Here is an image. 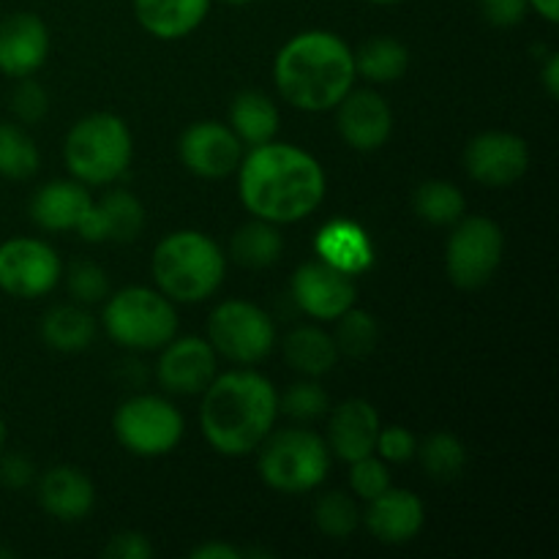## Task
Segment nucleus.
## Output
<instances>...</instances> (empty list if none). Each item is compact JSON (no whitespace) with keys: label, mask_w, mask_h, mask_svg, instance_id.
<instances>
[{"label":"nucleus","mask_w":559,"mask_h":559,"mask_svg":"<svg viewBox=\"0 0 559 559\" xmlns=\"http://www.w3.org/2000/svg\"><path fill=\"white\" fill-rule=\"evenodd\" d=\"M41 153L22 126L0 123V175L9 180H27L38 173Z\"/></svg>","instance_id":"7c9ffc66"},{"label":"nucleus","mask_w":559,"mask_h":559,"mask_svg":"<svg viewBox=\"0 0 559 559\" xmlns=\"http://www.w3.org/2000/svg\"><path fill=\"white\" fill-rule=\"evenodd\" d=\"M211 11V0H134L136 22L162 41L189 36Z\"/></svg>","instance_id":"5701e85b"},{"label":"nucleus","mask_w":559,"mask_h":559,"mask_svg":"<svg viewBox=\"0 0 559 559\" xmlns=\"http://www.w3.org/2000/svg\"><path fill=\"white\" fill-rule=\"evenodd\" d=\"M49 109V96L36 80L25 76L20 80V85L11 93V112L22 120V123H38V120L47 115Z\"/></svg>","instance_id":"4c0bfd02"},{"label":"nucleus","mask_w":559,"mask_h":559,"mask_svg":"<svg viewBox=\"0 0 559 559\" xmlns=\"http://www.w3.org/2000/svg\"><path fill=\"white\" fill-rule=\"evenodd\" d=\"M353 273L325 260L306 262L293 276V298L304 314L314 320H338L355 304Z\"/></svg>","instance_id":"f8f14e48"},{"label":"nucleus","mask_w":559,"mask_h":559,"mask_svg":"<svg viewBox=\"0 0 559 559\" xmlns=\"http://www.w3.org/2000/svg\"><path fill=\"white\" fill-rule=\"evenodd\" d=\"M486 20L497 27H511L527 16V0H484L480 3Z\"/></svg>","instance_id":"a19ab883"},{"label":"nucleus","mask_w":559,"mask_h":559,"mask_svg":"<svg viewBox=\"0 0 559 559\" xmlns=\"http://www.w3.org/2000/svg\"><path fill=\"white\" fill-rule=\"evenodd\" d=\"M41 336L58 353H80L96 338V320L82 306H58L44 317Z\"/></svg>","instance_id":"cd10ccee"},{"label":"nucleus","mask_w":559,"mask_h":559,"mask_svg":"<svg viewBox=\"0 0 559 559\" xmlns=\"http://www.w3.org/2000/svg\"><path fill=\"white\" fill-rule=\"evenodd\" d=\"M238 189L246 211L254 218L295 224L322 205L328 183L314 156L271 140L240 158Z\"/></svg>","instance_id":"f257e3e1"},{"label":"nucleus","mask_w":559,"mask_h":559,"mask_svg":"<svg viewBox=\"0 0 559 559\" xmlns=\"http://www.w3.org/2000/svg\"><path fill=\"white\" fill-rule=\"evenodd\" d=\"M349 489L360 500H374L382 491L391 489V473H388L385 462L374 456H364L358 462L349 464Z\"/></svg>","instance_id":"c9c22d12"},{"label":"nucleus","mask_w":559,"mask_h":559,"mask_svg":"<svg viewBox=\"0 0 559 559\" xmlns=\"http://www.w3.org/2000/svg\"><path fill=\"white\" fill-rule=\"evenodd\" d=\"M480 3H484V0H480Z\"/></svg>","instance_id":"3c124183"},{"label":"nucleus","mask_w":559,"mask_h":559,"mask_svg":"<svg viewBox=\"0 0 559 559\" xmlns=\"http://www.w3.org/2000/svg\"><path fill=\"white\" fill-rule=\"evenodd\" d=\"M426 511L420 497L404 489H385L380 497L369 500L366 527L380 544H407L424 530Z\"/></svg>","instance_id":"aec40b11"},{"label":"nucleus","mask_w":559,"mask_h":559,"mask_svg":"<svg viewBox=\"0 0 559 559\" xmlns=\"http://www.w3.org/2000/svg\"><path fill=\"white\" fill-rule=\"evenodd\" d=\"M273 76L284 102L304 112H328L355 82L353 49L328 31H306L289 38L276 55Z\"/></svg>","instance_id":"7ed1b4c3"},{"label":"nucleus","mask_w":559,"mask_h":559,"mask_svg":"<svg viewBox=\"0 0 559 559\" xmlns=\"http://www.w3.org/2000/svg\"><path fill=\"white\" fill-rule=\"evenodd\" d=\"M415 213H418L424 222L437 224V227H445V224H456L464 216V194L448 180H426L415 191Z\"/></svg>","instance_id":"2f4dec72"},{"label":"nucleus","mask_w":559,"mask_h":559,"mask_svg":"<svg viewBox=\"0 0 559 559\" xmlns=\"http://www.w3.org/2000/svg\"><path fill=\"white\" fill-rule=\"evenodd\" d=\"M207 342L235 364H260L276 344V325L271 314L249 300H224L207 320Z\"/></svg>","instance_id":"6e6552de"},{"label":"nucleus","mask_w":559,"mask_h":559,"mask_svg":"<svg viewBox=\"0 0 559 559\" xmlns=\"http://www.w3.org/2000/svg\"><path fill=\"white\" fill-rule=\"evenodd\" d=\"M415 448H418V440L407 429H402V426H388V429H380L374 451L380 453L382 462L402 464L415 456Z\"/></svg>","instance_id":"58836bf2"},{"label":"nucleus","mask_w":559,"mask_h":559,"mask_svg":"<svg viewBox=\"0 0 559 559\" xmlns=\"http://www.w3.org/2000/svg\"><path fill=\"white\" fill-rule=\"evenodd\" d=\"M355 58V74L366 76L369 82L385 85V82L402 80V74L409 66V52L402 41L391 36H377L369 38Z\"/></svg>","instance_id":"c85d7f7f"},{"label":"nucleus","mask_w":559,"mask_h":559,"mask_svg":"<svg viewBox=\"0 0 559 559\" xmlns=\"http://www.w3.org/2000/svg\"><path fill=\"white\" fill-rule=\"evenodd\" d=\"M191 557L194 559H240L243 557V551L235 549V546H229V544H205V546H197V549L191 551Z\"/></svg>","instance_id":"37998d69"},{"label":"nucleus","mask_w":559,"mask_h":559,"mask_svg":"<svg viewBox=\"0 0 559 559\" xmlns=\"http://www.w3.org/2000/svg\"><path fill=\"white\" fill-rule=\"evenodd\" d=\"M0 557H5V559H9V557H14V551H9V549H0Z\"/></svg>","instance_id":"8fccbe9b"},{"label":"nucleus","mask_w":559,"mask_h":559,"mask_svg":"<svg viewBox=\"0 0 559 559\" xmlns=\"http://www.w3.org/2000/svg\"><path fill=\"white\" fill-rule=\"evenodd\" d=\"M107 559H151L153 551L151 540L142 533H118L109 538V544L102 551Z\"/></svg>","instance_id":"ea45409f"},{"label":"nucleus","mask_w":559,"mask_h":559,"mask_svg":"<svg viewBox=\"0 0 559 559\" xmlns=\"http://www.w3.org/2000/svg\"><path fill=\"white\" fill-rule=\"evenodd\" d=\"M278 396L271 380L251 369L213 377L202 391L200 429L222 456H249L273 431Z\"/></svg>","instance_id":"f03ea898"},{"label":"nucleus","mask_w":559,"mask_h":559,"mask_svg":"<svg viewBox=\"0 0 559 559\" xmlns=\"http://www.w3.org/2000/svg\"><path fill=\"white\" fill-rule=\"evenodd\" d=\"M156 377L164 391L178 393V396H197L216 377V349L200 336L173 338L164 344Z\"/></svg>","instance_id":"2eb2a0df"},{"label":"nucleus","mask_w":559,"mask_h":559,"mask_svg":"<svg viewBox=\"0 0 559 559\" xmlns=\"http://www.w3.org/2000/svg\"><path fill=\"white\" fill-rule=\"evenodd\" d=\"M544 85H546V93H549L551 98L559 96V55L557 52H551L549 60H546Z\"/></svg>","instance_id":"c03bdc74"},{"label":"nucleus","mask_w":559,"mask_h":559,"mask_svg":"<svg viewBox=\"0 0 559 559\" xmlns=\"http://www.w3.org/2000/svg\"><path fill=\"white\" fill-rule=\"evenodd\" d=\"M314 524L322 535L333 540H347L358 530L360 511L344 491H328L314 506Z\"/></svg>","instance_id":"473e14b6"},{"label":"nucleus","mask_w":559,"mask_h":559,"mask_svg":"<svg viewBox=\"0 0 559 559\" xmlns=\"http://www.w3.org/2000/svg\"><path fill=\"white\" fill-rule=\"evenodd\" d=\"M33 464L31 459L22 456V453H11L0 462V484L9 486V489H25L33 480Z\"/></svg>","instance_id":"79ce46f5"},{"label":"nucleus","mask_w":559,"mask_h":559,"mask_svg":"<svg viewBox=\"0 0 559 559\" xmlns=\"http://www.w3.org/2000/svg\"><path fill=\"white\" fill-rule=\"evenodd\" d=\"M41 508L58 522H82L96 506L93 480L76 467H52L38 484Z\"/></svg>","instance_id":"412c9836"},{"label":"nucleus","mask_w":559,"mask_h":559,"mask_svg":"<svg viewBox=\"0 0 559 559\" xmlns=\"http://www.w3.org/2000/svg\"><path fill=\"white\" fill-rule=\"evenodd\" d=\"M506 251L502 229L491 218H459L448 238L445 267L456 287L478 289L497 273Z\"/></svg>","instance_id":"9d476101"},{"label":"nucleus","mask_w":559,"mask_h":559,"mask_svg":"<svg viewBox=\"0 0 559 559\" xmlns=\"http://www.w3.org/2000/svg\"><path fill=\"white\" fill-rule=\"evenodd\" d=\"M284 358L300 374L322 377L336 366L338 349L331 333L317 325H304L284 338Z\"/></svg>","instance_id":"393cba45"},{"label":"nucleus","mask_w":559,"mask_h":559,"mask_svg":"<svg viewBox=\"0 0 559 559\" xmlns=\"http://www.w3.org/2000/svg\"><path fill=\"white\" fill-rule=\"evenodd\" d=\"M527 5H533V9L538 11L546 22H551V25L559 22V0H527Z\"/></svg>","instance_id":"a18cd8bd"},{"label":"nucleus","mask_w":559,"mask_h":559,"mask_svg":"<svg viewBox=\"0 0 559 559\" xmlns=\"http://www.w3.org/2000/svg\"><path fill=\"white\" fill-rule=\"evenodd\" d=\"M93 200L80 180H52L41 186L31 200V218L49 233H66L76 229Z\"/></svg>","instance_id":"4be33fe9"},{"label":"nucleus","mask_w":559,"mask_h":559,"mask_svg":"<svg viewBox=\"0 0 559 559\" xmlns=\"http://www.w3.org/2000/svg\"><path fill=\"white\" fill-rule=\"evenodd\" d=\"M63 156L69 173L82 186H107L129 169L134 140L123 118L112 112H93L71 126Z\"/></svg>","instance_id":"39448f33"},{"label":"nucleus","mask_w":559,"mask_h":559,"mask_svg":"<svg viewBox=\"0 0 559 559\" xmlns=\"http://www.w3.org/2000/svg\"><path fill=\"white\" fill-rule=\"evenodd\" d=\"M377 338H380V325H377V320L369 311L347 309L338 317L336 333H333L338 355H347V358H366V355L377 347Z\"/></svg>","instance_id":"72a5a7b5"},{"label":"nucleus","mask_w":559,"mask_h":559,"mask_svg":"<svg viewBox=\"0 0 559 559\" xmlns=\"http://www.w3.org/2000/svg\"><path fill=\"white\" fill-rule=\"evenodd\" d=\"M104 331L115 344L136 353L162 349L178 333V314L164 293L147 287H126L107 300Z\"/></svg>","instance_id":"0eeeda50"},{"label":"nucleus","mask_w":559,"mask_h":559,"mask_svg":"<svg viewBox=\"0 0 559 559\" xmlns=\"http://www.w3.org/2000/svg\"><path fill=\"white\" fill-rule=\"evenodd\" d=\"M69 293L80 304H98L109 293L107 273L93 262H74L69 271Z\"/></svg>","instance_id":"e433bc0d"},{"label":"nucleus","mask_w":559,"mask_h":559,"mask_svg":"<svg viewBox=\"0 0 559 559\" xmlns=\"http://www.w3.org/2000/svg\"><path fill=\"white\" fill-rule=\"evenodd\" d=\"M415 456L420 459V467L429 478L435 480H456L459 475L467 467V448L462 445V440L448 431H437L429 440L420 442L415 448Z\"/></svg>","instance_id":"c756f323"},{"label":"nucleus","mask_w":559,"mask_h":559,"mask_svg":"<svg viewBox=\"0 0 559 559\" xmlns=\"http://www.w3.org/2000/svg\"><path fill=\"white\" fill-rule=\"evenodd\" d=\"M115 437L134 456H164L183 437V415L162 396H134L112 418Z\"/></svg>","instance_id":"1a4fd4ad"},{"label":"nucleus","mask_w":559,"mask_h":559,"mask_svg":"<svg viewBox=\"0 0 559 559\" xmlns=\"http://www.w3.org/2000/svg\"><path fill=\"white\" fill-rule=\"evenodd\" d=\"M317 251L322 260L347 273H360L371 262V243L364 229L353 222H333L317 238Z\"/></svg>","instance_id":"a878e982"},{"label":"nucleus","mask_w":559,"mask_h":559,"mask_svg":"<svg viewBox=\"0 0 559 559\" xmlns=\"http://www.w3.org/2000/svg\"><path fill=\"white\" fill-rule=\"evenodd\" d=\"M49 55V33L41 16L16 11L0 20V71L14 80L33 76Z\"/></svg>","instance_id":"f3484780"},{"label":"nucleus","mask_w":559,"mask_h":559,"mask_svg":"<svg viewBox=\"0 0 559 559\" xmlns=\"http://www.w3.org/2000/svg\"><path fill=\"white\" fill-rule=\"evenodd\" d=\"M229 129L240 142L257 147L265 145L278 131V109L262 91H243L229 107Z\"/></svg>","instance_id":"b1692460"},{"label":"nucleus","mask_w":559,"mask_h":559,"mask_svg":"<svg viewBox=\"0 0 559 559\" xmlns=\"http://www.w3.org/2000/svg\"><path fill=\"white\" fill-rule=\"evenodd\" d=\"M331 469V451L320 435L309 429H284L267 435L260 445V475L282 495H304L317 489Z\"/></svg>","instance_id":"423d86ee"},{"label":"nucleus","mask_w":559,"mask_h":559,"mask_svg":"<svg viewBox=\"0 0 559 559\" xmlns=\"http://www.w3.org/2000/svg\"><path fill=\"white\" fill-rule=\"evenodd\" d=\"M380 429V415L366 399H347L333 409L328 424V445L342 462L353 464L374 453Z\"/></svg>","instance_id":"6ab92c4d"},{"label":"nucleus","mask_w":559,"mask_h":559,"mask_svg":"<svg viewBox=\"0 0 559 559\" xmlns=\"http://www.w3.org/2000/svg\"><path fill=\"white\" fill-rule=\"evenodd\" d=\"M284 251V238L278 233V224L262 222V218H254V222L243 224L238 233L229 240V254L238 265L249 267V271H262V267H271L273 262L282 257Z\"/></svg>","instance_id":"bb28decb"},{"label":"nucleus","mask_w":559,"mask_h":559,"mask_svg":"<svg viewBox=\"0 0 559 559\" xmlns=\"http://www.w3.org/2000/svg\"><path fill=\"white\" fill-rule=\"evenodd\" d=\"M328 407H331L328 393L311 380L295 382V385H289L287 393L278 399V409H282L284 415H289L293 420H300V424H311V420L322 418V415H328Z\"/></svg>","instance_id":"f704fd0d"},{"label":"nucleus","mask_w":559,"mask_h":559,"mask_svg":"<svg viewBox=\"0 0 559 559\" xmlns=\"http://www.w3.org/2000/svg\"><path fill=\"white\" fill-rule=\"evenodd\" d=\"M464 167L469 178L489 189H506L516 183L530 167L527 142L508 131H486L475 136L464 151Z\"/></svg>","instance_id":"4468645a"},{"label":"nucleus","mask_w":559,"mask_h":559,"mask_svg":"<svg viewBox=\"0 0 559 559\" xmlns=\"http://www.w3.org/2000/svg\"><path fill=\"white\" fill-rule=\"evenodd\" d=\"M3 442H5V424L3 418H0V448H3Z\"/></svg>","instance_id":"de8ad7c7"},{"label":"nucleus","mask_w":559,"mask_h":559,"mask_svg":"<svg viewBox=\"0 0 559 559\" xmlns=\"http://www.w3.org/2000/svg\"><path fill=\"white\" fill-rule=\"evenodd\" d=\"M374 5H393V3H402V0H369Z\"/></svg>","instance_id":"49530a36"},{"label":"nucleus","mask_w":559,"mask_h":559,"mask_svg":"<svg viewBox=\"0 0 559 559\" xmlns=\"http://www.w3.org/2000/svg\"><path fill=\"white\" fill-rule=\"evenodd\" d=\"M224 3H229V5H246V3H254V0H224Z\"/></svg>","instance_id":"09e8293b"},{"label":"nucleus","mask_w":559,"mask_h":559,"mask_svg":"<svg viewBox=\"0 0 559 559\" xmlns=\"http://www.w3.org/2000/svg\"><path fill=\"white\" fill-rule=\"evenodd\" d=\"M224 273V251L197 229H178L153 251V278L158 289L178 304H202L211 298L222 287Z\"/></svg>","instance_id":"20e7f679"},{"label":"nucleus","mask_w":559,"mask_h":559,"mask_svg":"<svg viewBox=\"0 0 559 559\" xmlns=\"http://www.w3.org/2000/svg\"><path fill=\"white\" fill-rule=\"evenodd\" d=\"M336 126L355 151H380L393 131V112L385 98L374 91H349L336 104Z\"/></svg>","instance_id":"dca6fc26"},{"label":"nucleus","mask_w":559,"mask_h":559,"mask_svg":"<svg viewBox=\"0 0 559 559\" xmlns=\"http://www.w3.org/2000/svg\"><path fill=\"white\" fill-rule=\"evenodd\" d=\"M145 227V207L129 191H109L102 202H93L91 211L76 224V233L91 243L115 240V243H129Z\"/></svg>","instance_id":"a211bd4d"},{"label":"nucleus","mask_w":559,"mask_h":559,"mask_svg":"<svg viewBox=\"0 0 559 559\" xmlns=\"http://www.w3.org/2000/svg\"><path fill=\"white\" fill-rule=\"evenodd\" d=\"M60 278L55 249L36 238H11L0 246V289L14 298H38L52 293Z\"/></svg>","instance_id":"9b49d317"},{"label":"nucleus","mask_w":559,"mask_h":559,"mask_svg":"<svg viewBox=\"0 0 559 559\" xmlns=\"http://www.w3.org/2000/svg\"><path fill=\"white\" fill-rule=\"evenodd\" d=\"M180 162L189 173L207 180H222L227 175L238 173L240 158H243V142L235 136L229 126L216 120H202L180 136Z\"/></svg>","instance_id":"ddd939ff"}]
</instances>
